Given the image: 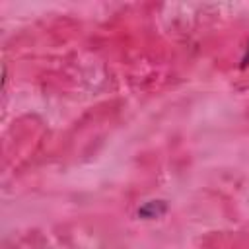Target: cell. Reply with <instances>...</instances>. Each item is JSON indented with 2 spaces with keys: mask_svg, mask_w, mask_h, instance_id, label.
I'll list each match as a JSON object with an SVG mask.
<instances>
[{
  "mask_svg": "<svg viewBox=\"0 0 249 249\" xmlns=\"http://www.w3.org/2000/svg\"><path fill=\"white\" fill-rule=\"evenodd\" d=\"M167 212V202L165 200H148L138 208V216L142 220H154L160 218Z\"/></svg>",
  "mask_w": 249,
  "mask_h": 249,
  "instance_id": "obj_1",
  "label": "cell"
},
{
  "mask_svg": "<svg viewBox=\"0 0 249 249\" xmlns=\"http://www.w3.org/2000/svg\"><path fill=\"white\" fill-rule=\"evenodd\" d=\"M247 60H249V45H247V56L243 58V62H247Z\"/></svg>",
  "mask_w": 249,
  "mask_h": 249,
  "instance_id": "obj_2",
  "label": "cell"
}]
</instances>
